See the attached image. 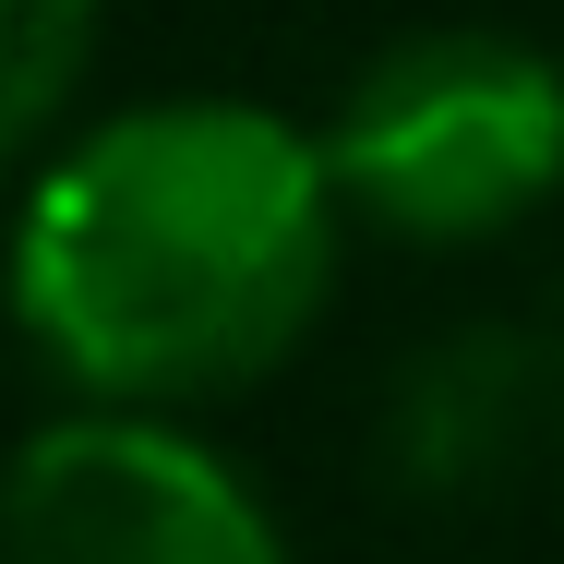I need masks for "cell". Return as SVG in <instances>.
Listing matches in <instances>:
<instances>
[{"label": "cell", "instance_id": "obj_1", "mask_svg": "<svg viewBox=\"0 0 564 564\" xmlns=\"http://www.w3.org/2000/svg\"><path fill=\"white\" fill-rule=\"evenodd\" d=\"M337 169L264 109H132L24 205V337L97 397H228L337 276Z\"/></svg>", "mask_w": 564, "mask_h": 564}, {"label": "cell", "instance_id": "obj_2", "mask_svg": "<svg viewBox=\"0 0 564 564\" xmlns=\"http://www.w3.org/2000/svg\"><path fill=\"white\" fill-rule=\"evenodd\" d=\"M325 169L397 240H492L564 181V73L517 36H409L348 85Z\"/></svg>", "mask_w": 564, "mask_h": 564}, {"label": "cell", "instance_id": "obj_3", "mask_svg": "<svg viewBox=\"0 0 564 564\" xmlns=\"http://www.w3.org/2000/svg\"><path fill=\"white\" fill-rule=\"evenodd\" d=\"M0 541H12V564H289L264 505L156 421L36 433L12 468Z\"/></svg>", "mask_w": 564, "mask_h": 564}, {"label": "cell", "instance_id": "obj_4", "mask_svg": "<svg viewBox=\"0 0 564 564\" xmlns=\"http://www.w3.org/2000/svg\"><path fill=\"white\" fill-rule=\"evenodd\" d=\"M517 409H529V360L505 337H456L409 372L397 397V456L421 468V492H468L517 456Z\"/></svg>", "mask_w": 564, "mask_h": 564}, {"label": "cell", "instance_id": "obj_5", "mask_svg": "<svg viewBox=\"0 0 564 564\" xmlns=\"http://www.w3.org/2000/svg\"><path fill=\"white\" fill-rule=\"evenodd\" d=\"M0 24H12V97H0V132L24 144V132H48V109L73 97V73H85V48H97V0H0Z\"/></svg>", "mask_w": 564, "mask_h": 564}]
</instances>
